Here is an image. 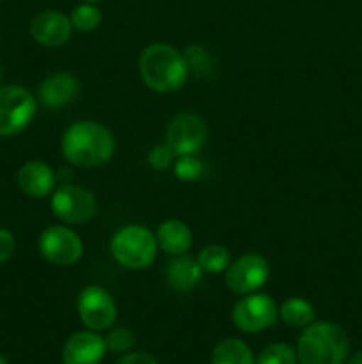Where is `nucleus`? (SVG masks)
Wrapping results in <instances>:
<instances>
[{
	"label": "nucleus",
	"mask_w": 362,
	"mask_h": 364,
	"mask_svg": "<svg viewBox=\"0 0 362 364\" xmlns=\"http://www.w3.org/2000/svg\"><path fill=\"white\" fill-rule=\"evenodd\" d=\"M114 149V135L96 121H78L64 132L62 155L75 167L92 169L103 166L112 159Z\"/></svg>",
	"instance_id": "f257e3e1"
},
{
	"label": "nucleus",
	"mask_w": 362,
	"mask_h": 364,
	"mask_svg": "<svg viewBox=\"0 0 362 364\" xmlns=\"http://www.w3.org/2000/svg\"><path fill=\"white\" fill-rule=\"evenodd\" d=\"M174 156L176 155H174L172 149H170L167 144L156 146V148L149 153V164H151L155 169L162 171V169H165L170 162H172Z\"/></svg>",
	"instance_id": "393cba45"
},
{
	"label": "nucleus",
	"mask_w": 362,
	"mask_h": 364,
	"mask_svg": "<svg viewBox=\"0 0 362 364\" xmlns=\"http://www.w3.org/2000/svg\"><path fill=\"white\" fill-rule=\"evenodd\" d=\"M84 2H87V4H96V2H99V0H84Z\"/></svg>",
	"instance_id": "c85d7f7f"
},
{
	"label": "nucleus",
	"mask_w": 362,
	"mask_h": 364,
	"mask_svg": "<svg viewBox=\"0 0 362 364\" xmlns=\"http://www.w3.org/2000/svg\"><path fill=\"white\" fill-rule=\"evenodd\" d=\"M103 340H105L106 350L112 352H128L135 345V336L128 327L112 329Z\"/></svg>",
	"instance_id": "b1692460"
},
{
	"label": "nucleus",
	"mask_w": 362,
	"mask_h": 364,
	"mask_svg": "<svg viewBox=\"0 0 362 364\" xmlns=\"http://www.w3.org/2000/svg\"><path fill=\"white\" fill-rule=\"evenodd\" d=\"M14 252V238L9 231L0 228V263L9 259Z\"/></svg>",
	"instance_id": "a878e982"
},
{
	"label": "nucleus",
	"mask_w": 362,
	"mask_h": 364,
	"mask_svg": "<svg viewBox=\"0 0 362 364\" xmlns=\"http://www.w3.org/2000/svg\"><path fill=\"white\" fill-rule=\"evenodd\" d=\"M18 185L31 198H45L53 191L55 174L45 162H27L18 171Z\"/></svg>",
	"instance_id": "4468645a"
},
{
	"label": "nucleus",
	"mask_w": 362,
	"mask_h": 364,
	"mask_svg": "<svg viewBox=\"0 0 362 364\" xmlns=\"http://www.w3.org/2000/svg\"><path fill=\"white\" fill-rule=\"evenodd\" d=\"M78 316L89 331H105L116 322V302L105 288L87 287L78 297Z\"/></svg>",
	"instance_id": "9b49d317"
},
{
	"label": "nucleus",
	"mask_w": 362,
	"mask_h": 364,
	"mask_svg": "<svg viewBox=\"0 0 362 364\" xmlns=\"http://www.w3.org/2000/svg\"><path fill=\"white\" fill-rule=\"evenodd\" d=\"M348 364H362V350L357 352V354H355L353 358H351L350 361H348Z\"/></svg>",
	"instance_id": "cd10ccee"
},
{
	"label": "nucleus",
	"mask_w": 362,
	"mask_h": 364,
	"mask_svg": "<svg viewBox=\"0 0 362 364\" xmlns=\"http://www.w3.org/2000/svg\"><path fill=\"white\" fill-rule=\"evenodd\" d=\"M0 364H7V361L2 358V355H0Z\"/></svg>",
	"instance_id": "c756f323"
},
{
	"label": "nucleus",
	"mask_w": 362,
	"mask_h": 364,
	"mask_svg": "<svg viewBox=\"0 0 362 364\" xmlns=\"http://www.w3.org/2000/svg\"><path fill=\"white\" fill-rule=\"evenodd\" d=\"M279 315L280 320L287 327L300 329V327H307L309 323H312V320H314V308L305 299L291 297L283 302V306L279 309Z\"/></svg>",
	"instance_id": "6ab92c4d"
},
{
	"label": "nucleus",
	"mask_w": 362,
	"mask_h": 364,
	"mask_svg": "<svg viewBox=\"0 0 362 364\" xmlns=\"http://www.w3.org/2000/svg\"><path fill=\"white\" fill-rule=\"evenodd\" d=\"M43 258L57 267H70L84 255V244L75 231L66 226H50L39 237Z\"/></svg>",
	"instance_id": "6e6552de"
},
{
	"label": "nucleus",
	"mask_w": 362,
	"mask_h": 364,
	"mask_svg": "<svg viewBox=\"0 0 362 364\" xmlns=\"http://www.w3.org/2000/svg\"><path fill=\"white\" fill-rule=\"evenodd\" d=\"M174 174H176L181 181L199 180L202 174L201 160L195 159V155L180 156V159H177V162L174 164Z\"/></svg>",
	"instance_id": "5701e85b"
},
{
	"label": "nucleus",
	"mask_w": 362,
	"mask_h": 364,
	"mask_svg": "<svg viewBox=\"0 0 362 364\" xmlns=\"http://www.w3.org/2000/svg\"><path fill=\"white\" fill-rule=\"evenodd\" d=\"M106 345L96 331H82L67 338L62 348L64 364H99L105 358Z\"/></svg>",
	"instance_id": "f8f14e48"
},
{
	"label": "nucleus",
	"mask_w": 362,
	"mask_h": 364,
	"mask_svg": "<svg viewBox=\"0 0 362 364\" xmlns=\"http://www.w3.org/2000/svg\"><path fill=\"white\" fill-rule=\"evenodd\" d=\"M116 364H158V361L146 352H131L123 355Z\"/></svg>",
	"instance_id": "bb28decb"
},
{
	"label": "nucleus",
	"mask_w": 362,
	"mask_h": 364,
	"mask_svg": "<svg viewBox=\"0 0 362 364\" xmlns=\"http://www.w3.org/2000/svg\"><path fill=\"white\" fill-rule=\"evenodd\" d=\"M270 277V265L258 252L238 258L226 270V284L231 291L238 295L254 294Z\"/></svg>",
	"instance_id": "9d476101"
},
{
	"label": "nucleus",
	"mask_w": 362,
	"mask_h": 364,
	"mask_svg": "<svg viewBox=\"0 0 362 364\" xmlns=\"http://www.w3.org/2000/svg\"><path fill=\"white\" fill-rule=\"evenodd\" d=\"M138 71L146 85L156 92L177 91L188 78V64L185 55L165 43L149 45L141 53Z\"/></svg>",
	"instance_id": "f03ea898"
},
{
	"label": "nucleus",
	"mask_w": 362,
	"mask_h": 364,
	"mask_svg": "<svg viewBox=\"0 0 362 364\" xmlns=\"http://www.w3.org/2000/svg\"><path fill=\"white\" fill-rule=\"evenodd\" d=\"M52 212L66 224H84L96 213V199L78 185H62L52 196Z\"/></svg>",
	"instance_id": "0eeeda50"
},
{
	"label": "nucleus",
	"mask_w": 362,
	"mask_h": 364,
	"mask_svg": "<svg viewBox=\"0 0 362 364\" xmlns=\"http://www.w3.org/2000/svg\"><path fill=\"white\" fill-rule=\"evenodd\" d=\"M197 262L201 265L202 272L209 274H220L224 270H227L229 267V251L222 245H206L204 249H201L197 256Z\"/></svg>",
	"instance_id": "aec40b11"
},
{
	"label": "nucleus",
	"mask_w": 362,
	"mask_h": 364,
	"mask_svg": "<svg viewBox=\"0 0 362 364\" xmlns=\"http://www.w3.org/2000/svg\"><path fill=\"white\" fill-rule=\"evenodd\" d=\"M71 20L59 11H43L31 21V36L43 46H60L71 38Z\"/></svg>",
	"instance_id": "ddd939ff"
},
{
	"label": "nucleus",
	"mask_w": 362,
	"mask_h": 364,
	"mask_svg": "<svg viewBox=\"0 0 362 364\" xmlns=\"http://www.w3.org/2000/svg\"><path fill=\"white\" fill-rule=\"evenodd\" d=\"M350 341L343 327L332 322L309 323L297 345L302 364H343L348 358Z\"/></svg>",
	"instance_id": "7ed1b4c3"
},
{
	"label": "nucleus",
	"mask_w": 362,
	"mask_h": 364,
	"mask_svg": "<svg viewBox=\"0 0 362 364\" xmlns=\"http://www.w3.org/2000/svg\"><path fill=\"white\" fill-rule=\"evenodd\" d=\"M277 316V304L266 294H247L233 308V323L243 333H261L275 323Z\"/></svg>",
	"instance_id": "423d86ee"
},
{
	"label": "nucleus",
	"mask_w": 362,
	"mask_h": 364,
	"mask_svg": "<svg viewBox=\"0 0 362 364\" xmlns=\"http://www.w3.org/2000/svg\"><path fill=\"white\" fill-rule=\"evenodd\" d=\"M212 364H256L251 348L236 338L222 340L212 354Z\"/></svg>",
	"instance_id": "a211bd4d"
},
{
	"label": "nucleus",
	"mask_w": 362,
	"mask_h": 364,
	"mask_svg": "<svg viewBox=\"0 0 362 364\" xmlns=\"http://www.w3.org/2000/svg\"><path fill=\"white\" fill-rule=\"evenodd\" d=\"M0 77H2V70H0Z\"/></svg>",
	"instance_id": "7c9ffc66"
},
{
	"label": "nucleus",
	"mask_w": 362,
	"mask_h": 364,
	"mask_svg": "<svg viewBox=\"0 0 362 364\" xmlns=\"http://www.w3.org/2000/svg\"><path fill=\"white\" fill-rule=\"evenodd\" d=\"M297 354L286 343H272L259 354L258 364H297Z\"/></svg>",
	"instance_id": "4be33fe9"
},
{
	"label": "nucleus",
	"mask_w": 362,
	"mask_h": 364,
	"mask_svg": "<svg viewBox=\"0 0 362 364\" xmlns=\"http://www.w3.org/2000/svg\"><path fill=\"white\" fill-rule=\"evenodd\" d=\"M73 28L80 32H91L102 23V11L92 4H82L75 7V11L70 16Z\"/></svg>",
	"instance_id": "412c9836"
},
{
	"label": "nucleus",
	"mask_w": 362,
	"mask_h": 364,
	"mask_svg": "<svg viewBox=\"0 0 362 364\" xmlns=\"http://www.w3.org/2000/svg\"><path fill=\"white\" fill-rule=\"evenodd\" d=\"M206 141V124L194 112L177 114L167 127L165 144L176 156L195 155Z\"/></svg>",
	"instance_id": "1a4fd4ad"
},
{
	"label": "nucleus",
	"mask_w": 362,
	"mask_h": 364,
	"mask_svg": "<svg viewBox=\"0 0 362 364\" xmlns=\"http://www.w3.org/2000/svg\"><path fill=\"white\" fill-rule=\"evenodd\" d=\"M35 116V98L20 85L0 87V137L23 130Z\"/></svg>",
	"instance_id": "39448f33"
},
{
	"label": "nucleus",
	"mask_w": 362,
	"mask_h": 364,
	"mask_svg": "<svg viewBox=\"0 0 362 364\" xmlns=\"http://www.w3.org/2000/svg\"><path fill=\"white\" fill-rule=\"evenodd\" d=\"M78 92V82L71 73H55L39 87V100L48 109H60L73 102Z\"/></svg>",
	"instance_id": "2eb2a0df"
},
{
	"label": "nucleus",
	"mask_w": 362,
	"mask_h": 364,
	"mask_svg": "<svg viewBox=\"0 0 362 364\" xmlns=\"http://www.w3.org/2000/svg\"><path fill=\"white\" fill-rule=\"evenodd\" d=\"M156 237L144 226H124L114 235L110 242V252L114 259L124 269L141 270L153 263L156 256Z\"/></svg>",
	"instance_id": "20e7f679"
},
{
	"label": "nucleus",
	"mask_w": 362,
	"mask_h": 364,
	"mask_svg": "<svg viewBox=\"0 0 362 364\" xmlns=\"http://www.w3.org/2000/svg\"><path fill=\"white\" fill-rule=\"evenodd\" d=\"M156 244L170 256H181L190 249L192 231L185 223L176 219L165 220L156 230Z\"/></svg>",
	"instance_id": "dca6fc26"
},
{
	"label": "nucleus",
	"mask_w": 362,
	"mask_h": 364,
	"mask_svg": "<svg viewBox=\"0 0 362 364\" xmlns=\"http://www.w3.org/2000/svg\"><path fill=\"white\" fill-rule=\"evenodd\" d=\"M167 283L176 291H188L201 281L202 269L197 259L187 258V256H177L174 262L167 267Z\"/></svg>",
	"instance_id": "f3484780"
}]
</instances>
